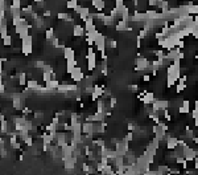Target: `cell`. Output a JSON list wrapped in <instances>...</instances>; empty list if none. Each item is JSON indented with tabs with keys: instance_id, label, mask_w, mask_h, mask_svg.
Instances as JSON below:
<instances>
[{
	"instance_id": "1f68e13d",
	"label": "cell",
	"mask_w": 198,
	"mask_h": 175,
	"mask_svg": "<svg viewBox=\"0 0 198 175\" xmlns=\"http://www.w3.org/2000/svg\"><path fill=\"white\" fill-rule=\"evenodd\" d=\"M34 118H37V119H44V116H45V113L44 112H36L33 114Z\"/></svg>"
},
{
	"instance_id": "484cf974",
	"label": "cell",
	"mask_w": 198,
	"mask_h": 175,
	"mask_svg": "<svg viewBox=\"0 0 198 175\" xmlns=\"http://www.w3.org/2000/svg\"><path fill=\"white\" fill-rule=\"evenodd\" d=\"M53 73H42V81L46 84V82H49L50 80H53Z\"/></svg>"
},
{
	"instance_id": "d6986e66",
	"label": "cell",
	"mask_w": 198,
	"mask_h": 175,
	"mask_svg": "<svg viewBox=\"0 0 198 175\" xmlns=\"http://www.w3.org/2000/svg\"><path fill=\"white\" fill-rule=\"evenodd\" d=\"M54 37H56V36H54V29L53 28L45 29V39H46L48 41H52Z\"/></svg>"
},
{
	"instance_id": "9c48e42d",
	"label": "cell",
	"mask_w": 198,
	"mask_h": 175,
	"mask_svg": "<svg viewBox=\"0 0 198 175\" xmlns=\"http://www.w3.org/2000/svg\"><path fill=\"white\" fill-rule=\"evenodd\" d=\"M63 59L68 61V60H75V50L73 49L71 47H66L63 49Z\"/></svg>"
},
{
	"instance_id": "30bf717a",
	"label": "cell",
	"mask_w": 198,
	"mask_h": 175,
	"mask_svg": "<svg viewBox=\"0 0 198 175\" xmlns=\"http://www.w3.org/2000/svg\"><path fill=\"white\" fill-rule=\"evenodd\" d=\"M155 93H152V92H145L144 93V96H143V102H144V105H152L153 103V101H155Z\"/></svg>"
},
{
	"instance_id": "ac0fdd59",
	"label": "cell",
	"mask_w": 198,
	"mask_h": 175,
	"mask_svg": "<svg viewBox=\"0 0 198 175\" xmlns=\"http://www.w3.org/2000/svg\"><path fill=\"white\" fill-rule=\"evenodd\" d=\"M174 84H177V80L173 77V76H167V78H165V85H167V88H172Z\"/></svg>"
},
{
	"instance_id": "d590c367",
	"label": "cell",
	"mask_w": 198,
	"mask_h": 175,
	"mask_svg": "<svg viewBox=\"0 0 198 175\" xmlns=\"http://www.w3.org/2000/svg\"><path fill=\"white\" fill-rule=\"evenodd\" d=\"M147 4H148L149 7H157V0H148V1H147Z\"/></svg>"
},
{
	"instance_id": "8992f818",
	"label": "cell",
	"mask_w": 198,
	"mask_h": 175,
	"mask_svg": "<svg viewBox=\"0 0 198 175\" xmlns=\"http://www.w3.org/2000/svg\"><path fill=\"white\" fill-rule=\"evenodd\" d=\"M71 32H73V36H74V37H83L85 34H86L85 27H82V25H79V24H75L74 27H73V29H71Z\"/></svg>"
},
{
	"instance_id": "7c38bea8",
	"label": "cell",
	"mask_w": 198,
	"mask_h": 175,
	"mask_svg": "<svg viewBox=\"0 0 198 175\" xmlns=\"http://www.w3.org/2000/svg\"><path fill=\"white\" fill-rule=\"evenodd\" d=\"M116 23H118V20L115 19V17H112L111 15H106L103 17V25L104 27H115Z\"/></svg>"
},
{
	"instance_id": "3957f363",
	"label": "cell",
	"mask_w": 198,
	"mask_h": 175,
	"mask_svg": "<svg viewBox=\"0 0 198 175\" xmlns=\"http://www.w3.org/2000/svg\"><path fill=\"white\" fill-rule=\"evenodd\" d=\"M70 77L74 82H82V80L85 78V73H83V70H82V68H81L79 65L75 66V69L70 73Z\"/></svg>"
},
{
	"instance_id": "4dcf8cb0",
	"label": "cell",
	"mask_w": 198,
	"mask_h": 175,
	"mask_svg": "<svg viewBox=\"0 0 198 175\" xmlns=\"http://www.w3.org/2000/svg\"><path fill=\"white\" fill-rule=\"evenodd\" d=\"M124 141H127V142H132L133 141V131H128L127 135L124 137Z\"/></svg>"
},
{
	"instance_id": "74e56055",
	"label": "cell",
	"mask_w": 198,
	"mask_h": 175,
	"mask_svg": "<svg viewBox=\"0 0 198 175\" xmlns=\"http://www.w3.org/2000/svg\"><path fill=\"white\" fill-rule=\"evenodd\" d=\"M0 92H1V94H4V92H5V85H4L3 81H1V84H0Z\"/></svg>"
},
{
	"instance_id": "44dd1931",
	"label": "cell",
	"mask_w": 198,
	"mask_h": 175,
	"mask_svg": "<svg viewBox=\"0 0 198 175\" xmlns=\"http://www.w3.org/2000/svg\"><path fill=\"white\" fill-rule=\"evenodd\" d=\"M69 16H70V13L66 12V11H62V12H58L57 13V19L61 20V21H65L66 19H68Z\"/></svg>"
},
{
	"instance_id": "8fae6325",
	"label": "cell",
	"mask_w": 198,
	"mask_h": 175,
	"mask_svg": "<svg viewBox=\"0 0 198 175\" xmlns=\"http://www.w3.org/2000/svg\"><path fill=\"white\" fill-rule=\"evenodd\" d=\"M65 65H66V73H68V74H70V73L75 69V66H78L79 64H78V60L75 59V60H68Z\"/></svg>"
},
{
	"instance_id": "4fadbf2b",
	"label": "cell",
	"mask_w": 198,
	"mask_h": 175,
	"mask_svg": "<svg viewBox=\"0 0 198 175\" xmlns=\"http://www.w3.org/2000/svg\"><path fill=\"white\" fill-rule=\"evenodd\" d=\"M188 13L192 16L198 15V4H194L193 0H189L188 1Z\"/></svg>"
},
{
	"instance_id": "6da1fadb",
	"label": "cell",
	"mask_w": 198,
	"mask_h": 175,
	"mask_svg": "<svg viewBox=\"0 0 198 175\" xmlns=\"http://www.w3.org/2000/svg\"><path fill=\"white\" fill-rule=\"evenodd\" d=\"M21 52L25 56L33 53V36L32 34H28L27 37L21 40Z\"/></svg>"
},
{
	"instance_id": "e0dca14e",
	"label": "cell",
	"mask_w": 198,
	"mask_h": 175,
	"mask_svg": "<svg viewBox=\"0 0 198 175\" xmlns=\"http://www.w3.org/2000/svg\"><path fill=\"white\" fill-rule=\"evenodd\" d=\"M17 80H19L20 86H25L27 82H28V80H27V73H24V72L19 73V74H17Z\"/></svg>"
},
{
	"instance_id": "f35d334b",
	"label": "cell",
	"mask_w": 198,
	"mask_h": 175,
	"mask_svg": "<svg viewBox=\"0 0 198 175\" xmlns=\"http://www.w3.org/2000/svg\"><path fill=\"white\" fill-rule=\"evenodd\" d=\"M194 57H195V59H198V49L195 50V56H194Z\"/></svg>"
},
{
	"instance_id": "e575fe53",
	"label": "cell",
	"mask_w": 198,
	"mask_h": 175,
	"mask_svg": "<svg viewBox=\"0 0 198 175\" xmlns=\"http://www.w3.org/2000/svg\"><path fill=\"white\" fill-rule=\"evenodd\" d=\"M42 16H44V17H52V11H50V10H44Z\"/></svg>"
},
{
	"instance_id": "277c9868",
	"label": "cell",
	"mask_w": 198,
	"mask_h": 175,
	"mask_svg": "<svg viewBox=\"0 0 198 175\" xmlns=\"http://www.w3.org/2000/svg\"><path fill=\"white\" fill-rule=\"evenodd\" d=\"M182 155L185 156V159L188 161V162H194V158L197 156V153H195L194 149H192L190 146L186 145L182 149Z\"/></svg>"
},
{
	"instance_id": "ba28073f",
	"label": "cell",
	"mask_w": 198,
	"mask_h": 175,
	"mask_svg": "<svg viewBox=\"0 0 198 175\" xmlns=\"http://www.w3.org/2000/svg\"><path fill=\"white\" fill-rule=\"evenodd\" d=\"M42 85L38 84V81L36 78H28V82H27V88H28L29 90H33V92H38L40 90V88Z\"/></svg>"
},
{
	"instance_id": "5b68a950",
	"label": "cell",
	"mask_w": 198,
	"mask_h": 175,
	"mask_svg": "<svg viewBox=\"0 0 198 175\" xmlns=\"http://www.w3.org/2000/svg\"><path fill=\"white\" fill-rule=\"evenodd\" d=\"M165 141H167V149L168 150H176V147L178 146V138L176 137H172V135L167 134V138H165Z\"/></svg>"
},
{
	"instance_id": "8d00e7d4",
	"label": "cell",
	"mask_w": 198,
	"mask_h": 175,
	"mask_svg": "<svg viewBox=\"0 0 198 175\" xmlns=\"http://www.w3.org/2000/svg\"><path fill=\"white\" fill-rule=\"evenodd\" d=\"M143 81H144V82H149V81H151V76H149L148 73H144V74H143Z\"/></svg>"
},
{
	"instance_id": "7a4b0ae2",
	"label": "cell",
	"mask_w": 198,
	"mask_h": 175,
	"mask_svg": "<svg viewBox=\"0 0 198 175\" xmlns=\"http://www.w3.org/2000/svg\"><path fill=\"white\" fill-rule=\"evenodd\" d=\"M86 60H87V69H89L90 72L96 69V53H95V50L93 49V47H87Z\"/></svg>"
},
{
	"instance_id": "2e32d148",
	"label": "cell",
	"mask_w": 198,
	"mask_h": 175,
	"mask_svg": "<svg viewBox=\"0 0 198 175\" xmlns=\"http://www.w3.org/2000/svg\"><path fill=\"white\" fill-rule=\"evenodd\" d=\"M104 85H94V92L93 93L98 97H103V92H104Z\"/></svg>"
},
{
	"instance_id": "9a60e30c",
	"label": "cell",
	"mask_w": 198,
	"mask_h": 175,
	"mask_svg": "<svg viewBox=\"0 0 198 175\" xmlns=\"http://www.w3.org/2000/svg\"><path fill=\"white\" fill-rule=\"evenodd\" d=\"M45 85H46V86L49 88L50 90L53 92V90H57V89L59 88V85H61V84H59V81L57 80V78H53V80H50V81H49V82H46Z\"/></svg>"
},
{
	"instance_id": "d6a6232c",
	"label": "cell",
	"mask_w": 198,
	"mask_h": 175,
	"mask_svg": "<svg viewBox=\"0 0 198 175\" xmlns=\"http://www.w3.org/2000/svg\"><path fill=\"white\" fill-rule=\"evenodd\" d=\"M177 47H178L180 49H184V48H185V41H184V39H180V40L177 41Z\"/></svg>"
},
{
	"instance_id": "cb8c5ba5",
	"label": "cell",
	"mask_w": 198,
	"mask_h": 175,
	"mask_svg": "<svg viewBox=\"0 0 198 175\" xmlns=\"http://www.w3.org/2000/svg\"><path fill=\"white\" fill-rule=\"evenodd\" d=\"M24 143L27 145L28 147H32V146H33V145H34V141H33V137H32V134H29L28 137L25 138V139H24Z\"/></svg>"
},
{
	"instance_id": "ab89813d",
	"label": "cell",
	"mask_w": 198,
	"mask_h": 175,
	"mask_svg": "<svg viewBox=\"0 0 198 175\" xmlns=\"http://www.w3.org/2000/svg\"><path fill=\"white\" fill-rule=\"evenodd\" d=\"M197 80H198V74H197Z\"/></svg>"
},
{
	"instance_id": "7402d4cb",
	"label": "cell",
	"mask_w": 198,
	"mask_h": 175,
	"mask_svg": "<svg viewBox=\"0 0 198 175\" xmlns=\"http://www.w3.org/2000/svg\"><path fill=\"white\" fill-rule=\"evenodd\" d=\"M12 36L11 34H7L5 37L3 39V47H11L12 45Z\"/></svg>"
},
{
	"instance_id": "ffe728a7",
	"label": "cell",
	"mask_w": 198,
	"mask_h": 175,
	"mask_svg": "<svg viewBox=\"0 0 198 175\" xmlns=\"http://www.w3.org/2000/svg\"><path fill=\"white\" fill-rule=\"evenodd\" d=\"M106 47L109 48V49H115V48L118 47V43H116V40H114V39H110V40L106 41Z\"/></svg>"
},
{
	"instance_id": "4316f807",
	"label": "cell",
	"mask_w": 198,
	"mask_h": 175,
	"mask_svg": "<svg viewBox=\"0 0 198 175\" xmlns=\"http://www.w3.org/2000/svg\"><path fill=\"white\" fill-rule=\"evenodd\" d=\"M167 172H169L168 166H158L157 167V174H167Z\"/></svg>"
},
{
	"instance_id": "83f0119b",
	"label": "cell",
	"mask_w": 198,
	"mask_h": 175,
	"mask_svg": "<svg viewBox=\"0 0 198 175\" xmlns=\"http://www.w3.org/2000/svg\"><path fill=\"white\" fill-rule=\"evenodd\" d=\"M111 89H107V88H104V92H103V98H106V100H110V98L112 97L111 96Z\"/></svg>"
},
{
	"instance_id": "603a6c76",
	"label": "cell",
	"mask_w": 198,
	"mask_h": 175,
	"mask_svg": "<svg viewBox=\"0 0 198 175\" xmlns=\"http://www.w3.org/2000/svg\"><path fill=\"white\" fill-rule=\"evenodd\" d=\"M77 6H78V0H68L66 1V8L68 10H74Z\"/></svg>"
},
{
	"instance_id": "52a82bcc",
	"label": "cell",
	"mask_w": 198,
	"mask_h": 175,
	"mask_svg": "<svg viewBox=\"0 0 198 175\" xmlns=\"http://www.w3.org/2000/svg\"><path fill=\"white\" fill-rule=\"evenodd\" d=\"M91 6L95 11L103 12L106 10V0H91Z\"/></svg>"
},
{
	"instance_id": "f1b7e54d",
	"label": "cell",
	"mask_w": 198,
	"mask_h": 175,
	"mask_svg": "<svg viewBox=\"0 0 198 175\" xmlns=\"http://www.w3.org/2000/svg\"><path fill=\"white\" fill-rule=\"evenodd\" d=\"M128 89H130L131 93H137L139 92V86L136 84H132V85H128Z\"/></svg>"
},
{
	"instance_id": "f546056e",
	"label": "cell",
	"mask_w": 198,
	"mask_h": 175,
	"mask_svg": "<svg viewBox=\"0 0 198 175\" xmlns=\"http://www.w3.org/2000/svg\"><path fill=\"white\" fill-rule=\"evenodd\" d=\"M116 105H118V100H116V97H111V98H110V107H111V109H114V107H116Z\"/></svg>"
},
{
	"instance_id": "836d02e7",
	"label": "cell",
	"mask_w": 198,
	"mask_h": 175,
	"mask_svg": "<svg viewBox=\"0 0 198 175\" xmlns=\"http://www.w3.org/2000/svg\"><path fill=\"white\" fill-rule=\"evenodd\" d=\"M44 65H45V63H44V61H36V64H34V68H36V69H42Z\"/></svg>"
},
{
	"instance_id": "5bb4252c",
	"label": "cell",
	"mask_w": 198,
	"mask_h": 175,
	"mask_svg": "<svg viewBox=\"0 0 198 175\" xmlns=\"http://www.w3.org/2000/svg\"><path fill=\"white\" fill-rule=\"evenodd\" d=\"M127 27H128V23L120 19V20H118V23H116V24H115V31L126 32V31H127Z\"/></svg>"
},
{
	"instance_id": "d4e9b609",
	"label": "cell",
	"mask_w": 198,
	"mask_h": 175,
	"mask_svg": "<svg viewBox=\"0 0 198 175\" xmlns=\"http://www.w3.org/2000/svg\"><path fill=\"white\" fill-rule=\"evenodd\" d=\"M41 70H42V73H54V68L52 65H49V64H45Z\"/></svg>"
}]
</instances>
